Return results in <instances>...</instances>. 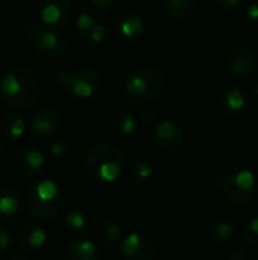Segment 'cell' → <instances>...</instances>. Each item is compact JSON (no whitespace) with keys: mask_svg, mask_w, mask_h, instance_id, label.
I'll use <instances>...</instances> for the list:
<instances>
[{"mask_svg":"<svg viewBox=\"0 0 258 260\" xmlns=\"http://www.w3.org/2000/svg\"><path fill=\"white\" fill-rule=\"evenodd\" d=\"M211 184L217 186L230 203L245 207L252 204L258 193L255 175L246 169H234L228 165L217 163L208 172Z\"/></svg>","mask_w":258,"mask_h":260,"instance_id":"obj_1","label":"cell"},{"mask_svg":"<svg viewBox=\"0 0 258 260\" xmlns=\"http://www.w3.org/2000/svg\"><path fill=\"white\" fill-rule=\"evenodd\" d=\"M0 91L9 107L30 110L41 98V82L30 69L15 67L3 76Z\"/></svg>","mask_w":258,"mask_h":260,"instance_id":"obj_2","label":"cell"},{"mask_svg":"<svg viewBox=\"0 0 258 260\" xmlns=\"http://www.w3.org/2000/svg\"><path fill=\"white\" fill-rule=\"evenodd\" d=\"M126 166L123 152L111 143H96L87 154V169L90 175L102 183L116 181Z\"/></svg>","mask_w":258,"mask_h":260,"instance_id":"obj_3","label":"cell"},{"mask_svg":"<svg viewBox=\"0 0 258 260\" xmlns=\"http://www.w3.org/2000/svg\"><path fill=\"white\" fill-rule=\"evenodd\" d=\"M27 212L41 221L58 216L62 206V192L52 180H40L29 186L24 197Z\"/></svg>","mask_w":258,"mask_h":260,"instance_id":"obj_4","label":"cell"},{"mask_svg":"<svg viewBox=\"0 0 258 260\" xmlns=\"http://www.w3.org/2000/svg\"><path fill=\"white\" fill-rule=\"evenodd\" d=\"M166 87V76L155 67L135 70L125 84V93L135 105H148L160 98Z\"/></svg>","mask_w":258,"mask_h":260,"instance_id":"obj_5","label":"cell"},{"mask_svg":"<svg viewBox=\"0 0 258 260\" xmlns=\"http://www.w3.org/2000/svg\"><path fill=\"white\" fill-rule=\"evenodd\" d=\"M53 82L58 88L75 98L88 99L97 93L100 87V76L93 69L81 67V69L55 72Z\"/></svg>","mask_w":258,"mask_h":260,"instance_id":"obj_6","label":"cell"},{"mask_svg":"<svg viewBox=\"0 0 258 260\" xmlns=\"http://www.w3.org/2000/svg\"><path fill=\"white\" fill-rule=\"evenodd\" d=\"M27 37L35 43V52L43 61H58L67 52V40L55 29H44L32 23L27 29Z\"/></svg>","mask_w":258,"mask_h":260,"instance_id":"obj_7","label":"cell"},{"mask_svg":"<svg viewBox=\"0 0 258 260\" xmlns=\"http://www.w3.org/2000/svg\"><path fill=\"white\" fill-rule=\"evenodd\" d=\"M40 21L50 29H61L71 20V0H40Z\"/></svg>","mask_w":258,"mask_h":260,"instance_id":"obj_8","label":"cell"},{"mask_svg":"<svg viewBox=\"0 0 258 260\" xmlns=\"http://www.w3.org/2000/svg\"><path fill=\"white\" fill-rule=\"evenodd\" d=\"M151 140L161 151H175L184 142V131L178 123L172 120H163L154 126Z\"/></svg>","mask_w":258,"mask_h":260,"instance_id":"obj_9","label":"cell"},{"mask_svg":"<svg viewBox=\"0 0 258 260\" xmlns=\"http://www.w3.org/2000/svg\"><path fill=\"white\" fill-rule=\"evenodd\" d=\"M114 32L122 41L138 44L146 37V24L143 18L135 14H122L114 21Z\"/></svg>","mask_w":258,"mask_h":260,"instance_id":"obj_10","label":"cell"},{"mask_svg":"<svg viewBox=\"0 0 258 260\" xmlns=\"http://www.w3.org/2000/svg\"><path fill=\"white\" fill-rule=\"evenodd\" d=\"M12 165L20 174L33 177L43 171V168L46 165V158L33 146H21L14 152Z\"/></svg>","mask_w":258,"mask_h":260,"instance_id":"obj_11","label":"cell"},{"mask_svg":"<svg viewBox=\"0 0 258 260\" xmlns=\"http://www.w3.org/2000/svg\"><path fill=\"white\" fill-rule=\"evenodd\" d=\"M120 248L126 260H152L155 256L154 242L148 236L138 233L125 236L122 239Z\"/></svg>","mask_w":258,"mask_h":260,"instance_id":"obj_12","label":"cell"},{"mask_svg":"<svg viewBox=\"0 0 258 260\" xmlns=\"http://www.w3.org/2000/svg\"><path fill=\"white\" fill-rule=\"evenodd\" d=\"M227 66L237 76H248L257 67V56L246 46H234L227 53Z\"/></svg>","mask_w":258,"mask_h":260,"instance_id":"obj_13","label":"cell"},{"mask_svg":"<svg viewBox=\"0 0 258 260\" xmlns=\"http://www.w3.org/2000/svg\"><path fill=\"white\" fill-rule=\"evenodd\" d=\"M27 126L36 137H50L59 129V116L50 108H40L30 116Z\"/></svg>","mask_w":258,"mask_h":260,"instance_id":"obj_14","label":"cell"},{"mask_svg":"<svg viewBox=\"0 0 258 260\" xmlns=\"http://www.w3.org/2000/svg\"><path fill=\"white\" fill-rule=\"evenodd\" d=\"M249 104V96L242 87H227L219 96V107L225 114L234 116L242 113Z\"/></svg>","mask_w":258,"mask_h":260,"instance_id":"obj_15","label":"cell"},{"mask_svg":"<svg viewBox=\"0 0 258 260\" xmlns=\"http://www.w3.org/2000/svg\"><path fill=\"white\" fill-rule=\"evenodd\" d=\"M47 235L38 224H26L17 233V245L24 251H36L46 245Z\"/></svg>","mask_w":258,"mask_h":260,"instance_id":"obj_16","label":"cell"},{"mask_svg":"<svg viewBox=\"0 0 258 260\" xmlns=\"http://www.w3.org/2000/svg\"><path fill=\"white\" fill-rule=\"evenodd\" d=\"M138 125V117L129 111V110H119L109 123V129L113 133L114 137L117 139H126L129 136H132L137 129Z\"/></svg>","mask_w":258,"mask_h":260,"instance_id":"obj_17","label":"cell"},{"mask_svg":"<svg viewBox=\"0 0 258 260\" xmlns=\"http://www.w3.org/2000/svg\"><path fill=\"white\" fill-rule=\"evenodd\" d=\"M26 131V123L23 120L21 116L9 113L6 114L2 122H0V134L2 139L8 143H14L17 142Z\"/></svg>","mask_w":258,"mask_h":260,"instance_id":"obj_18","label":"cell"},{"mask_svg":"<svg viewBox=\"0 0 258 260\" xmlns=\"http://www.w3.org/2000/svg\"><path fill=\"white\" fill-rule=\"evenodd\" d=\"M234 236V229L227 221H213L205 229V238L216 247L227 245Z\"/></svg>","mask_w":258,"mask_h":260,"instance_id":"obj_19","label":"cell"},{"mask_svg":"<svg viewBox=\"0 0 258 260\" xmlns=\"http://www.w3.org/2000/svg\"><path fill=\"white\" fill-rule=\"evenodd\" d=\"M65 260H99V254L90 241H76L65 250Z\"/></svg>","mask_w":258,"mask_h":260,"instance_id":"obj_20","label":"cell"},{"mask_svg":"<svg viewBox=\"0 0 258 260\" xmlns=\"http://www.w3.org/2000/svg\"><path fill=\"white\" fill-rule=\"evenodd\" d=\"M166 14L172 18H187L190 17L198 5V0H161Z\"/></svg>","mask_w":258,"mask_h":260,"instance_id":"obj_21","label":"cell"},{"mask_svg":"<svg viewBox=\"0 0 258 260\" xmlns=\"http://www.w3.org/2000/svg\"><path fill=\"white\" fill-rule=\"evenodd\" d=\"M126 163H129V175L132 181H135L137 184H146L148 181H151L154 175V168L151 161L138 157H131Z\"/></svg>","mask_w":258,"mask_h":260,"instance_id":"obj_22","label":"cell"},{"mask_svg":"<svg viewBox=\"0 0 258 260\" xmlns=\"http://www.w3.org/2000/svg\"><path fill=\"white\" fill-rule=\"evenodd\" d=\"M97 236L100 241H103L105 244H116L123 238V229L120 227L119 222H116L114 219L109 218H103L97 222Z\"/></svg>","mask_w":258,"mask_h":260,"instance_id":"obj_23","label":"cell"},{"mask_svg":"<svg viewBox=\"0 0 258 260\" xmlns=\"http://www.w3.org/2000/svg\"><path fill=\"white\" fill-rule=\"evenodd\" d=\"M20 212V198L14 189H3L0 193V218L12 219Z\"/></svg>","mask_w":258,"mask_h":260,"instance_id":"obj_24","label":"cell"},{"mask_svg":"<svg viewBox=\"0 0 258 260\" xmlns=\"http://www.w3.org/2000/svg\"><path fill=\"white\" fill-rule=\"evenodd\" d=\"M64 222L70 230L81 232L85 229V225L88 222V215L84 209H81L78 206H71L64 212Z\"/></svg>","mask_w":258,"mask_h":260,"instance_id":"obj_25","label":"cell"},{"mask_svg":"<svg viewBox=\"0 0 258 260\" xmlns=\"http://www.w3.org/2000/svg\"><path fill=\"white\" fill-rule=\"evenodd\" d=\"M116 9V0H88V11L96 20H106Z\"/></svg>","mask_w":258,"mask_h":260,"instance_id":"obj_26","label":"cell"},{"mask_svg":"<svg viewBox=\"0 0 258 260\" xmlns=\"http://www.w3.org/2000/svg\"><path fill=\"white\" fill-rule=\"evenodd\" d=\"M97 24V20L90 12H81L76 15L73 23V32L79 37H88L91 29Z\"/></svg>","mask_w":258,"mask_h":260,"instance_id":"obj_27","label":"cell"},{"mask_svg":"<svg viewBox=\"0 0 258 260\" xmlns=\"http://www.w3.org/2000/svg\"><path fill=\"white\" fill-rule=\"evenodd\" d=\"M240 236L249 248L258 250V218H252L251 221L243 224Z\"/></svg>","mask_w":258,"mask_h":260,"instance_id":"obj_28","label":"cell"},{"mask_svg":"<svg viewBox=\"0 0 258 260\" xmlns=\"http://www.w3.org/2000/svg\"><path fill=\"white\" fill-rule=\"evenodd\" d=\"M87 38H88L90 43L94 44V46H103V44H106L108 40H109V30H108L103 24H96V26L91 29V32L88 34Z\"/></svg>","mask_w":258,"mask_h":260,"instance_id":"obj_29","label":"cell"},{"mask_svg":"<svg viewBox=\"0 0 258 260\" xmlns=\"http://www.w3.org/2000/svg\"><path fill=\"white\" fill-rule=\"evenodd\" d=\"M71 148H70V143L64 139H59V140H55L50 143L49 146V152L52 157L55 158H65L68 154H70Z\"/></svg>","mask_w":258,"mask_h":260,"instance_id":"obj_30","label":"cell"},{"mask_svg":"<svg viewBox=\"0 0 258 260\" xmlns=\"http://www.w3.org/2000/svg\"><path fill=\"white\" fill-rule=\"evenodd\" d=\"M242 2L243 0H216L219 9L224 11V12H233V11H236L242 5Z\"/></svg>","mask_w":258,"mask_h":260,"instance_id":"obj_31","label":"cell"},{"mask_svg":"<svg viewBox=\"0 0 258 260\" xmlns=\"http://www.w3.org/2000/svg\"><path fill=\"white\" fill-rule=\"evenodd\" d=\"M11 244H12V239H11L9 233H8L5 229L0 227V256L5 254V253L9 250Z\"/></svg>","mask_w":258,"mask_h":260,"instance_id":"obj_32","label":"cell"},{"mask_svg":"<svg viewBox=\"0 0 258 260\" xmlns=\"http://www.w3.org/2000/svg\"><path fill=\"white\" fill-rule=\"evenodd\" d=\"M246 18H248L251 23L258 24V0H255V2H252V3L248 5V8H246Z\"/></svg>","mask_w":258,"mask_h":260,"instance_id":"obj_33","label":"cell"},{"mask_svg":"<svg viewBox=\"0 0 258 260\" xmlns=\"http://www.w3.org/2000/svg\"><path fill=\"white\" fill-rule=\"evenodd\" d=\"M246 257H248V253L242 247H234L228 253V260H246Z\"/></svg>","mask_w":258,"mask_h":260,"instance_id":"obj_34","label":"cell"},{"mask_svg":"<svg viewBox=\"0 0 258 260\" xmlns=\"http://www.w3.org/2000/svg\"><path fill=\"white\" fill-rule=\"evenodd\" d=\"M138 122H141L143 125H152V123L155 122V114H154V111H151V110L143 111V113L140 114V117H138Z\"/></svg>","mask_w":258,"mask_h":260,"instance_id":"obj_35","label":"cell"},{"mask_svg":"<svg viewBox=\"0 0 258 260\" xmlns=\"http://www.w3.org/2000/svg\"><path fill=\"white\" fill-rule=\"evenodd\" d=\"M254 94L255 96H258V79L254 82Z\"/></svg>","mask_w":258,"mask_h":260,"instance_id":"obj_36","label":"cell"},{"mask_svg":"<svg viewBox=\"0 0 258 260\" xmlns=\"http://www.w3.org/2000/svg\"><path fill=\"white\" fill-rule=\"evenodd\" d=\"M8 260H26L24 257H21V256H12V257H9Z\"/></svg>","mask_w":258,"mask_h":260,"instance_id":"obj_37","label":"cell"},{"mask_svg":"<svg viewBox=\"0 0 258 260\" xmlns=\"http://www.w3.org/2000/svg\"><path fill=\"white\" fill-rule=\"evenodd\" d=\"M3 155V145H2V142H0V157Z\"/></svg>","mask_w":258,"mask_h":260,"instance_id":"obj_38","label":"cell"}]
</instances>
